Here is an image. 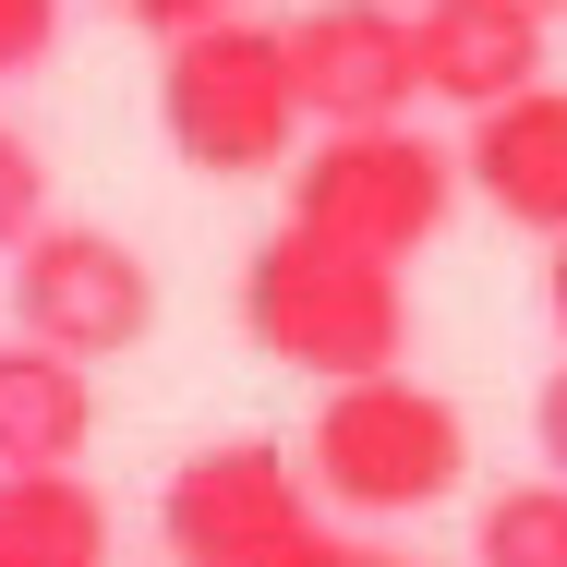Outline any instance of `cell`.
Wrapping results in <instances>:
<instances>
[{
  "mask_svg": "<svg viewBox=\"0 0 567 567\" xmlns=\"http://www.w3.org/2000/svg\"><path fill=\"white\" fill-rule=\"evenodd\" d=\"M241 339L302 386H362V374L411 362V290H399V266L278 218L241 254Z\"/></svg>",
  "mask_w": 567,
  "mask_h": 567,
  "instance_id": "cell-1",
  "label": "cell"
},
{
  "mask_svg": "<svg viewBox=\"0 0 567 567\" xmlns=\"http://www.w3.org/2000/svg\"><path fill=\"white\" fill-rule=\"evenodd\" d=\"M110 12H121V24H145L157 49H182V37H206V24H229L241 0H110Z\"/></svg>",
  "mask_w": 567,
  "mask_h": 567,
  "instance_id": "cell-15",
  "label": "cell"
},
{
  "mask_svg": "<svg viewBox=\"0 0 567 567\" xmlns=\"http://www.w3.org/2000/svg\"><path fill=\"white\" fill-rule=\"evenodd\" d=\"M315 495L350 507V519H423L471 483V423H458L447 386H423L411 362L399 374H362V386H327L315 399Z\"/></svg>",
  "mask_w": 567,
  "mask_h": 567,
  "instance_id": "cell-2",
  "label": "cell"
},
{
  "mask_svg": "<svg viewBox=\"0 0 567 567\" xmlns=\"http://www.w3.org/2000/svg\"><path fill=\"white\" fill-rule=\"evenodd\" d=\"M315 532H327V495H315L302 447H278V435L194 447L169 471V495H157L169 567H290Z\"/></svg>",
  "mask_w": 567,
  "mask_h": 567,
  "instance_id": "cell-5",
  "label": "cell"
},
{
  "mask_svg": "<svg viewBox=\"0 0 567 567\" xmlns=\"http://www.w3.org/2000/svg\"><path fill=\"white\" fill-rule=\"evenodd\" d=\"M290 567H423V556H386V544H350V532H315Z\"/></svg>",
  "mask_w": 567,
  "mask_h": 567,
  "instance_id": "cell-17",
  "label": "cell"
},
{
  "mask_svg": "<svg viewBox=\"0 0 567 567\" xmlns=\"http://www.w3.org/2000/svg\"><path fill=\"white\" fill-rule=\"evenodd\" d=\"M458 169H471V194H483L507 229L567 241V85H532V97L483 110L458 133Z\"/></svg>",
  "mask_w": 567,
  "mask_h": 567,
  "instance_id": "cell-9",
  "label": "cell"
},
{
  "mask_svg": "<svg viewBox=\"0 0 567 567\" xmlns=\"http://www.w3.org/2000/svg\"><path fill=\"white\" fill-rule=\"evenodd\" d=\"M544 24L556 12H532V0H423L411 12V49H423V97L458 121L507 110V97H532V85H556L544 73Z\"/></svg>",
  "mask_w": 567,
  "mask_h": 567,
  "instance_id": "cell-8",
  "label": "cell"
},
{
  "mask_svg": "<svg viewBox=\"0 0 567 567\" xmlns=\"http://www.w3.org/2000/svg\"><path fill=\"white\" fill-rule=\"evenodd\" d=\"M290 73H302L315 133H374L423 110V49H411V12L386 0H315L290 24Z\"/></svg>",
  "mask_w": 567,
  "mask_h": 567,
  "instance_id": "cell-7",
  "label": "cell"
},
{
  "mask_svg": "<svg viewBox=\"0 0 567 567\" xmlns=\"http://www.w3.org/2000/svg\"><path fill=\"white\" fill-rule=\"evenodd\" d=\"M532 12H567V0H532Z\"/></svg>",
  "mask_w": 567,
  "mask_h": 567,
  "instance_id": "cell-19",
  "label": "cell"
},
{
  "mask_svg": "<svg viewBox=\"0 0 567 567\" xmlns=\"http://www.w3.org/2000/svg\"><path fill=\"white\" fill-rule=\"evenodd\" d=\"M302 121L315 110H302V73H290V24L229 12L206 37L157 49V133H169V157L206 169V182L278 169V157L302 145Z\"/></svg>",
  "mask_w": 567,
  "mask_h": 567,
  "instance_id": "cell-3",
  "label": "cell"
},
{
  "mask_svg": "<svg viewBox=\"0 0 567 567\" xmlns=\"http://www.w3.org/2000/svg\"><path fill=\"white\" fill-rule=\"evenodd\" d=\"M37 229H49V157H37V145L0 121V266H12Z\"/></svg>",
  "mask_w": 567,
  "mask_h": 567,
  "instance_id": "cell-13",
  "label": "cell"
},
{
  "mask_svg": "<svg viewBox=\"0 0 567 567\" xmlns=\"http://www.w3.org/2000/svg\"><path fill=\"white\" fill-rule=\"evenodd\" d=\"M0 567H110V507L85 471H12L0 483Z\"/></svg>",
  "mask_w": 567,
  "mask_h": 567,
  "instance_id": "cell-11",
  "label": "cell"
},
{
  "mask_svg": "<svg viewBox=\"0 0 567 567\" xmlns=\"http://www.w3.org/2000/svg\"><path fill=\"white\" fill-rule=\"evenodd\" d=\"M85 435H97V362L0 339V483L12 471H73Z\"/></svg>",
  "mask_w": 567,
  "mask_h": 567,
  "instance_id": "cell-10",
  "label": "cell"
},
{
  "mask_svg": "<svg viewBox=\"0 0 567 567\" xmlns=\"http://www.w3.org/2000/svg\"><path fill=\"white\" fill-rule=\"evenodd\" d=\"M61 12H73V0H0V85H24V73L61 49Z\"/></svg>",
  "mask_w": 567,
  "mask_h": 567,
  "instance_id": "cell-14",
  "label": "cell"
},
{
  "mask_svg": "<svg viewBox=\"0 0 567 567\" xmlns=\"http://www.w3.org/2000/svg\"><path fill=\"white\" fill-rule=\"evenodd\" d=\"M532 447H544V471L567 483V362L544 374V386H532Z\"/></svg>",
  "mask_w": 567,
  "mask_h": 567,
  "instance_id": "cell-16",
  "label": "cell"
},
{
  "mask_svg": "<svg viewBox=\"0 0 567 567\" xmlns=\"http://www.w3.org/2000/svg\"><path fill=\"white\" fill-rule=\"evenodd\" d=\"M471 567H567V483H507L471 519Z\"/></svg>",
  "mask_w": 567,
  "mask_h": 567,
  "instance_id": "cell-12",
  "label": "cell"
},
{
  "mask_svg": "<svg viewBox=\"0 0 567 567\" xmlns=\"http://www.w3.org/2000/svg\"><path fill=\"white\" fill-rule=\"evenodd\" d=\"M458 169L435 133L411 121H374V133H315V157L290 169V229H327L374 266H411L435 229L458 218Z\"/></svg>",
  "mask_w": 567,
  "mask_h": 567,
  "instance_id": "cell-4",
  "label": "cell"
},
{
  "mask_svg": "<svg viewBox=\"0 0 567 567\" xmlns=\"http://www.w3.org/2000/svg\"><path fill=\"white\" fill-rule=\"evenodd\" d=\"M12 339L61 350V362H121V350L157 339V266L121 241V229L49 218L12 254Z\"/></svg>",
  "mask_w": 567,
  "mask_h": 567,
  "instance_id": "cell-6",
  "label": "cell"
},
{
  "mask_svg": "<svg viewBox=\"0 0 567 567\" xmlns=\"http://www.w3.org/2000/svg\"><path fill=\"white\" fill-rule=\"evenodd\" d=\"M544 302H556V339H567V241L544 254Z\"/></svg>",
  "mask_w": 567,
  "mask_h": 567,
  "instance_id": "cell-18",
  "label": "cell"
}]
</instances>
